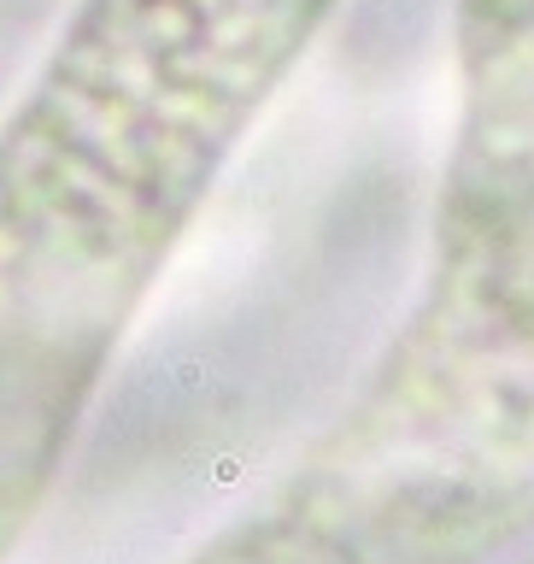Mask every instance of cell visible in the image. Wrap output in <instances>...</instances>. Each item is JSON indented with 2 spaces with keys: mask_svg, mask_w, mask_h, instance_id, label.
Here are the masks:
<instances>
[{
  "mask_svg": "<svg viewBox=\"0 0 534 564\" xmlns=\"http://www.w3.org/2000/svg\"><path fill=\"white\" fill-rule=\"evenodd\" d=\"M476 100H534V0H458Z\"/></svg>",
  "mask_w": 534,
  "mask_h": 564,
  "instance_id": "cell-2",
  "label": "cell"
},
{
  "mask_svg": "<svg viewBox=\"0 0 534 564\" xmlns=\"http://www.w3.org/2000/svg\"><path fill=\"white\" fill-rule=\"evenodd\" d=\"M341 0H77L0 136V494Z\"/></svg>",
  "mask_w": 534,
  "mask_h": 564,
  "instance_id": "cell-1",
  "label": "cell"
}]
</instances>
